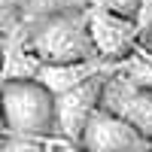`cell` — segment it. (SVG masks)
Here are the masks:
<instances>
[{"mask_svg":"<svg viewBox=\"0 0 152 152\" xmlns=\"http://www.w3.org/2000/svg\"><path fill=\"white\" fill-rule=\"evenodd\" d=\"M55 140H43V137H28V134H15L6 131L0 137V152H49Z\"/></svg>","mask_w":152,"mask_h":152,"instance_id":"obj_10","label":"cell"},{"mask_svg":"<svg viewBox=\"0 0 152 152\" xmlns=\"http://www.w3.org/2000/svg\"><path fill=\"white\" fill-rule=\"evenodd\" d=\"M79 146L88 152H152V137L137 131L131 122L97 110L85 125Z\"/></svg>","mask_w":152,"mask_h":152,"instance_id":"obj_6","label":"cell"},{"mask_svg":"<svg viewBox=\"0 0 152 152\" xmlns=\"http://www.w3.org/2000/svg\"><path fill=\"white\" fill-rule=\"evenodd\" d=\"M49 152H55V143H52V149H49Z\"/></svg>","mask_w":152,"mask_h":152,"instance_id":"obj_17","label":"cell"},{"mask_svg":"<svg viewBox=\"0 0 152 152\" xmlns=\"http://www.w3.org/2000/svg\"><path fill=\"white\" fill-rule=\"evenodd\" d=\"M104 76H107V70L97 73V76H91V79H85V82H79L76 88H67V91L55 94V140L79 143L88 119L100 110Z\"/></svg>","mask_w":152,"mask_h":152,"instance_id":"obj_5","label":"cell"},{"mask_svg":"<svg viewBox=\"0 0 152 152\" xmlns=\"http://www.w3.org/2000/svg\"><path fill=\"white\" fill-rule=\"evenodd\" d=\"M43 61L31 52L28 40H24V28L21 21L12 31L3 34V67H0V82L9 79H37L40 76Z\"/></svg>","mask_w":152,"mask_h":152,"instance_id":"obj_7","label":"cell"},{"mask_svg":"<svg viewBox=\"0 0 152 152\" xmlns=\"http://www.w3.org/2000/svg\"><path fill=\"white\" fill-rule=\"evenodd\" d=\"M24 3L28 0H0V18H6L9 24H18L24 15Z\"/></svg>","mask_w":152,"mask_h":152,"instance_id":"obj_12","label":"cell"},{"mask_svg":"<svg viewBox=\"0 0 152 152\" xmlns=\"http://www.w3.org/2000/svg\"><path fill=\"white\" fill-rule=\"evenodd\" d=\"M85 6H88V0H28L21 21H31V18H40V15H52V12H64V9H85Z\"/></svg>","mask_w":152,"mask_h":152,"instance_id":"obj_9","label":"cell"},{"mask_svg":"<svg viewBox=\"0 0 152 152\" xmlns=\"http://www.w3.org/2000/svg\"><path fill=\"white\" fill-rule=\"evenodd\" d=\"M88 6L110 9V12H119V15L134 18V15H137V9H140V0H88Z\"/></svg>","mask_w":152,"mask_h":152,"instance_id":"obj_11","label":"cell"},{"mask_svg":"<svg viewBox=\"0 0 152 152\" xmlns=\"http://www.w3.org/2000/svg\"><path fill=\"white\" fill-rule=\"evenodd\" d=\"M6 131L55 140V94L40 79H9L0 82Z\"/></svg>","mask_w":152,"mask_h":152,"instance_id":"obj_2","label":"cell"},{"mask_svg":"<svg viewBox=\"0 0 152 152\" xmlns=\"http://www.w3.org/2000/svg\"><path fill=\"white\" fill-rule=\"evenodd\" d=\"M6 134V119H3V104H0V137Z\"/></svg>","mask_w":152,"mask_h":152,"instance_id":"obj_15","label":"cell"},{"mask_svg":"<svg viewBox=\"0 0 152 152\" xmlns=\"http://www.w3.org/2000/svg\"><path fill=\"white\" fill-rule=\"evenodd\" d=\"M85 9H64V12H52V15H40V18L21 21L24 40H28L31 52L40 58L43 64L97 58L91 34H88Z\"/></svg>","mask_w":152,"mask_h":152,"instance_id":"obj_1","label":"cell"},{"mask_svg":"<svg viewBox=\"0 0 152 152\" xmlns=\"http://www.w3.org/2000/svg\"><path fill=\"white\" fill-rule=\"evenodd\" d=\"M100 110L131 122L137 131L152 137V88L125 73L119 64L107 70L104 88H100Z\"/></svg>","mask_w":152,"mask_h":152,"instance_id":"obj_3","label":"cell"},{"mask_svg":"<svg viewBox=\"0 0 152 152\" xmlns=\"http://www.w3.org/2000/svg\"><path fill=\"white\" fill-rule=\"evenodd\" d=\"M0 67H3V34H0Z\"/></svg>","mask_w":152,"mask_h":152,"instance_id":"obj_16","label":"cell"},{"mask_svg":"<svg viewBox=\"0 0 152 152\" xmlns=\"http://www.w3.org/2000/svg\"><path fill=\"white\" fill-rule=\"evenodd\" d=\"M55 152H88L79 143H70V140H55Z\"/></svg>","mask_w":152,"mask_h":152,"instance_id":"obj_13","label":"cell"},{"mask_svg":"<svg viewBox=\"0 0 152 152\" xmlns=\"http://www.w3.org/2000/svg\"><path fill=\"white\" fill-rule=\"evenodd\" d=\"M140 46H143V49H149V52H152V28H149V31L143 34V43H140Z\"/></svg>","mask_w":152,"mask_h":152,"instance_id":"obj_14","label":"cell"},{"mask_svg":"<svg viewBox=\"0 0 152 152\" xmlns=\"http://www.w3.org/2000/svg\"><path fill=\"white\" fill-rule=\"evenodd\" d=\"M110 67H116V64H110V61L104 58H85V61H58V64H43L40 67V79L52 94H61V91H67V88H76L79 82L85 79H91V76L97 73H104Z\"/></svg>","mask_w":152,"mask_h":152,"instance_id":"obj_8","label":"cell"},{"mask_svg":"<svg viewBox=\"0 0 152 152\" xmlns=\"http://www.w3.org/2000/svg\"><path fill=\"white\" fill-rule=\"evenodd\" d=\"M85 15H88V34H91L97 58L110 61V64H122L125 58H131L140 49L143 31L134 18L110 9H97V6H88Z\"/></svg>","mask_w":152,"mask_h":152,"instance_id":"obj_4","label":"cell"}]
</instances>
